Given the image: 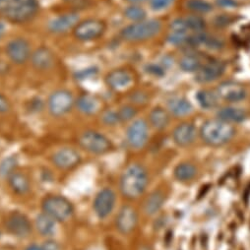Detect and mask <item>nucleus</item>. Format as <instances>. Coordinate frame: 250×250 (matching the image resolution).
Masks as SVG:
<instances>
[{"mask_svg":"<svg viewBox=\"0 0 250 250\" xmlns=\"http://www.w3.org/2000/svg\"><path fill=\"white\" fill-rule=\"evenodd\" d=\"M149 177L145 167L138 164H131L125 168L120 177V191L130 200L139 198L146 190Z\"/></svg>","mask_w":250,"mask_h":250,"instance_id":"nucleus-1","label":"nucleus"},{"mask_svg":"<svg viewBox=\"0 0 250 250\" xmlns=\"http://www.w3.org/2000/svg\"><path fill=\"white\" fill-rule=\"evenodd\" d=\"M203 142L212 147H221L228 144L235 135V129L229 122L219 118L206 120L199 132Z\"/></svg>","mask_w":250,"mask_h":250,"instance_id":"nucleus-2","label":"nucleus"},{"mask_svg":"<svg viewBox=\"0 0 250 250\" xmlns=\"http://www.w3.org/2000/svg\"><path fill=\"white\" fill-rule=\"evenodd\" d=\"M38 9L37 0H0V16L16 24L31 20Z\"/></svg>","mask_w":250,"mask_h":250,"instance_id":"nucleus-3","label":"nucleus"},{"mask_svg":"<svg viewBox=\"0 0 250 250\" xmlns=\"http://www.w3.org/2000/svg\"><path fill=\"white\" fill-rule=\"evenodd\" d=\"M162 30V24L158 20H143L135 22L122 29L121 38L131 42L148 41L157 36Z\"/></svg>","mask_w":250,"mask_h":250,"instance_id":"nucleus-4","label":"nucleus"},{"mask_svg":"<svg viewBox=\"0 0 250 250\" xmlns=\"http://www.w3.org/2000/svg\"><path fill=\"white\" fill-rule=\"evenodd\" d=\"M42 212L51 217L56 222H65L69 220L74 208L71 202L60 195H47L42 202Z\"/></svg>","mask_w":250,"mask_h":250,"instance_id":"nucleus-5","label":"nucleus"},{"mask_svg":"<svg viewBox=\"0 0 250 250\" xmlns=\"http://www.w3.org/2000/svg\"><path fill=\"white\" fill-rule=\"evenodd\" d=\"M80 146L87 152L95 155L108 153L113 145L111 141L103 133L95 130H86L79 137Z\"/></svg>","mask_w":250,"mask_h":250,"instance_id":"nucleus-6","label":"nucleus"},{"mask_svg":"<svg viewBox=\"0 0 250 250\" xmlns=\"http://www.w3.org/2000/svg\"><path fill=\"white\" fill-rule=\"evenodd\" d=\"M75 105V100L72 93L68 90H57L53 92L47 101V107L50 114L54 117H60L67 114Z\"/></svg>","mask_w":250,"mask_h":250,"instance_id":"nucleus-7","label":"nucleus"},{"mask_svg":"<svg viewBox=\"0 0 250 250\" xmlns=\"http://www.w3.org/2000/svg\"><path fill=\"white\" fill-rule=\"evenodd\" d=\"M106 30V25L99 19H87L79 22L74 28V37L81 42H92L101 38Z\"/></svg>","mask_w":250,"mask_h":250,"instance_id":"nucleus-8","label":"nucleus"},{"mask_svg":"<svg viewBox=\"0 0 250 250\" xmlns=\"http://www.w3.org/2000/svg\"><path fill=\"white\" fill-rule=\"evenodd\" d=\"M6 54L14 64H24L31 58V45L23 38H17L10 41L6 45Z\"/></svg>","mask_w":250,"mask_h":250,"instance_id":"nucleus-9","label":"nucleus"},{"mask_svg":"<svg viewBox=\"0 0 250 250\" xmlns=\"http://www.w3.org/2000/svg\"><path fill=\"white\" fill-rule=\"evenodd\" d=\"M149 138L148 123L144 119L134 120L126 131V140L133 149L143 148Z\"/></svg>","mask_w":250,"mask_h":250,"instance_id":"nucleus-10","label":"nucleus"},{"mask_svg":"<svg viewBox=\"0 0 250 250\" xmlns=\"http://www.w3.org/2000/svg\"><path fill=\"white\" fill-rule=\"evenodd\" d=\"M5 228L9 233L24 238L32 232V224L29 218L21 212H12L5 221Z\"/></svg>","mask_w":250,"mask_h":250,"instance_id":"nucleus-11","label":"nucleus"},{"mask_svg":"<svg viewBox=\"0 0 250 250\" xmlns=\"http://www.w3.org/2000/svg\"><path fill=\"white\" fill-rule=\"evenodd\" d=\"M51 162L59 169L69 170L73 169L81 163V156L75 149L64 147L53 153Z\"/></svg>","mask_w":250,"mask_h":250,"instance_id":"nucleus-12","label":"nucleus"},{"mask_svg":"<svg viewBox=\"0 0 250 250\" xmlns=\"http://www.w3.org/2000/svg\"><path fill=\"white\" fill-rule=\"evenodd\" d=\"M216 94L219 99L230 104L239 103L243 101L247 96V92L244 86L232 81L220 84L216 90Z\"/></svg>","mask_w":250,"mask_h":250,"instance_id":"nucleus-13","label":"nucleus"},{"mask_svg":"<svg viewBox=\"0 0 250 250\" xmlns=\"http://www.w3.org/2000/svg\"><path fill=\"white\" fill-rule=\"evenodd\" d=\"M115 193L110 188L102 189L97 194L93 203L95 214L100 219L106 218L112 212L115 205Z\"/></svg>","mask_w":250,"mask_h":250,"instance_id":"nucleus-14","label":"nucleus"},{"mask_svg":"<svg viewBox=\"0 0 250 250\" xmlns=\"http://www.w3.org/2000/svg\"><path fill=\"white\" fill-rule=\"evenodd\" d=\"M138 223V215L136 210L131 206H123L116 216L115 225L119 232L128 234L132 232Z\"/></svg>","mask_w":250,"mask_h":250,"instance_id":"nucleus-15","label":"nucleus"},{"mask_svg":"<svg viewBox=\"0 0 250 250\" xmlns=\"http://www.w3.org/2000/svg\"><path fill=\"white\" fill-rule=\"evenodd\" d=\"M226 70V66L223 62L210 61L203 64L201 68L196 72L195 80L198 83L206 84L218 80Z\"/></svg>","mask_w":250,"mask_h":250,"instance_id":"nucleus-16","label":"nucleus"},{"mask_svg":"<svg viewBox=\"0 0 250 250\" xmlns=\"http://www.w3.org/2000/svg\"><path fill=\"white\" fill-rule=\"evenodd\" d=\"M105 83L111 90L120 92L131 86L133 83V76L126 69H114L106 75Z\"/></svg>","mask_w":250,"mask_h":250,"instance_id":"nucleus-17","label":"nucleus"},{"mask_svg":"<svg viewBox=\"0 0 250 250\" xmlns=\"http://www.w3.org/2000/svg\"><path fill=\"white\" fill-rule=\"evenodd\" d=\"M197 136L196 127L192 123L184 122L179 124L172 132L173 142L179 147H187L194 143Z\"/></svg>","mask_w":250,"mask_h":250,"instance_id":"nucleus-18","label":"nucleus"},{"mask_svg":"<svg viewBox=\"0 0 250 250\" xmlns=\"http://www.w3.org/2000/svg\"><path fill=\"white\" fill-rule=\"evenodd\" d=\"M79 23L76 13H66L52 19L48 24V30L53 34H64L73 29Z\"/></svg>","mask_w":250,"mask_h":250,"instance_id":"nucleus-19","label":"nucleus"},{"mask_svg":"<svg viewBox=\"0 0 250 250\" xmlns=\"http://www.w3.org/2000/svg\"><path fill=\"white\" fill-rule=\"evenodd\" d=\"M31 62L38 70H48L54 65L55 58L49 48L42 46L32 53Z\"/></svg>","mask_w":250,"mask_h":250,"instance_id":"nucleus-20","label":"nucleus"},{"mask_svg":"<svg viewBox=\"0 0 250 250\" xmlns=\"http://www.w3.org/2000/svg\"><path fill=\"white\" fill-rule=\"evenodd\" d=\"M8 183L11 190L17 195H25L31 189L30 179L23 172H13L8 177Z\"/></svg>","mask_w":250,"mask_h":250,"instance_id":"nucleus-21","label":"nucleus"},{"mask_svg":"<svg viewBox=\"0 0 250 250\" xmlns=\"http://www.w3.org/2000/svg\"><path fill=\"white\" fill-rule=\"evenodd\" d=\"M167 108L175 116H185L193 111L192 104L183 97H173L167 101Z\"/></svg>","mask_w":250,"mask_h":250,"instance_id":"nucleus-22","label":"nucleus"},{"mask_svg":"<svg viewBox=\"0 0 250 250\" xmlns=\"http://www.w3.org/2000/svg\"><path fill=\"white\" fill-rule=\"evenodd\" d=\"M217 116L219 119L226 122L239 123L243 122L247 118V112L245 109L236 106H226L218 110Z\"/></svg>","mask_w":250,"mask_h":250,"instance_id":"nucleus-23","label":"nucleus"},{"mask_svg":"<svg viewBox=\"0 0 250 250\" xmlns=\"http://www.w3.org/2000/svg\"><path fill=\"white\" fill-rule=\"evenodd\" d=\"M75 104L81 113L85 115H91L98 111L100 107V101L93 95L83 94L75 102Z\"/></svg>","mask_w":250,"mask_h":250,"instance_id":"nucleus-24","label":"nucleus"},{"mask_svg":"<svg viewBox=\"0 0 250 250\" xmlns=\"http://www.w3.org/2000/svg\"><path fill=\"white\" fill-rule=\"evenodd\" d=\"M149 119L151 125L155 129L162 130L165 129L169 123V114L165 108L158 106L152 109L149 115Z\"/></svg>","mask_w":250,"mask_h":250,"instance_id":"nucleus-25","label":"nucleus"},{"mask_svg":"<svg viewBox=\"0 0 250 250\" xmlns=\"http://www.w3.org/2000/svg\"><path fill=\"white\" fill-rule=\"evenodd\" d=\"M55 223L56 221L43 212L38 215L35 220L38 231L43 236H49L55 232Z\"/></svg>","mask_w":250,"mask_h":250,"instance_id":"nucleus-26","label":"nucleus"},{"mask_svg":"<svg viewBox=\"0 0 250 250\" xmlns=\"http://www.w3.org/2000/svg\"><path fill=\"white\" fill-rule=\"evenodd\" d=\"M165 202V195L162 191L153 192L145 201L144 211L147 215L152 216L160 211Z\"/></svg>","mask_w":250,"mask_h":250,"instance_id":"nucleus-27","label":"nucleus"},{"mask_svg":"<svg viewBox=\"0 0 250 250\" xmlns=\"http://www.w3.org/2000/svg\"><path fill=\"white\" fill-rule=\"evenodd\" d=\"M196 100L201 107L205 109H213L218 106L219 97L210 90H200L196 94Z\"/></svg>","mask_w":250,"mask_h":250,"instance_id":"nucleus-28","label":"nucleus"},{"mask_svg":"<svg viewBox=\"0 0 250 250\" xmlns=\"http://www.w3.org/2000/svg\"><path fill=\"white\" fill-rule=\"evenodd\" d=\"M200 58L193 54L184 55L179 60V67L183 72L186 73H196L202 66Z\"/></svg>","mask_w":250,"mask_h":250,"instance_id":"nucleus-29","label":"nucleus"},{"mask_svg":"<svg viewBox=\"0 0 250 250\" xmlns=\"http://www.w3.org/2000/svg\"><path fill=\"white\" fill-rule=\"evenodd\" d=\"M197 173L196 167L188 163L179 164L173 171L174 177L179 181H188L195 177Z\"/></svg>","mask_w":250,"mask_h":250,"instance_id":"nucleus-30","label":"nucleus"},{"mask_svg":"<svg viewBox=\"0 0 250 250\" xmlns=\"http://www.w3.org/2000/svg\"><path fill=\"white\" fill-rule=\"evenodd\" d=\"M187 31L194 33H201L204 32L206 29V21L197 14H192L183 18Z\"/></svg>","mask_w":250,"mask_h":250,"instance_id":"nucleus-31","label":"nucleus"},{"mask_svg":"<svg viewBox=\"0 0 250 250\" xmlns=\"http://www.w3.org/2000/svg\"><path fill=\"white\" fill-rule=\"evenodd\" d=\"M18 160L15 156H9L0 163V176L8 178L13 172L16 171Z\"/></svg>","mask_w":250,"mask_h":250,"instance_id":"nucleus-32","label":"nucleus"},{"mask_svg":"<svg viewBox=\"0 0 250 250\" xmlns=\"http://www.w3.org/2000/svg\"><path fill=\"white\" fill-rule=\"evenodd\" d=\"M186 7L194 13H208L213 10V5L207 0H188Z\"/></svg>","mask_w":250,"mask_h":250,"instance_id":"nucleus-33","label":"nucleus"},{"mask_svg":"<svg viewBox=\"0 0 250 250\" xmlns=\"http://www.w3.org/2000/svg\"><path fill=\"white\" fill-rule=\"evenodd\" d=\"M124 16L132 22H140L146 19L147 13L139 5H131L124 10Z\"/></svg>","mask_w":250,"mask_h":250,"instance_id":"nucleus-34","label":"nucleus"},{"mask_svg":"<svg viewBox=\"0 0 250 250\" xmlns=\"http://www.w3.org/2000/svg\"><path fill=\"white\" fill-rule=\"evenodd\" d=\"M118 113V117L120 122H124V121H129L131 119H133L136 114H137V109L130 104H126L123 105L119 108V110L117 111Z\"/></svg>","mask_w":250,"mask_h":250,"instance_id":"nucleus-35","label":"nucleus"},{"mask_svg":"<svg viewBox=\"0 0 250 250\" xmlns=\"http://www.w3.org/2000/svg\"><path fill=\"white\" fill-rule=\"evenodd\" d=\"M102 121L108 126H114L120 122L117 111L111 109H106L102 113Z\"/></svg>","mask_w":250,"mask_h":250,"instance_id":"nucleus-36","label":"nucleus"},{"mask_svg":"<svg viewBox=\"0 0 250 250\" xmlns=\"http://www.w3.org/2000/svg\"><path fill=\"white\" fill-rule=\"evenodd\" d=\"M172 2L173 0H150V6L152 10L159 12L168 8Z\"/></svg>","mask_w":250,"mask_h":250,"instance_id":"nucleus-37","label":"nucleus"},{"mask_svg":"<svg viewBox=\"0 0 250 250\" xmlns=\"http://www.w3.org/2000/svg\"><path fill=\"white\" fill-rule=\"evenodd\" d=\"M98 73V69L95 68V67H91V68H87V69H83L79 72L76 73V78L78 80H87L89 78H93L97 75Z\"/></svg>","mask_w":250,"mask_h":250,"instance_id":"nucleus-38","label":"nucleus"},{"mask_svg":"<svg viewBox=\"0 0 250 250\" xmlns=\"http://www.w3.org/2000/svg\"><path fill=\"white\" fill-rule=\"evenodd\" d=\"M216 3L219 7L228 9L236 8L238 6V2L236 0H216Z\"/></svg>","mask_w":250,"mask_h":250,"instance_id":"nucleus-39","label":"nucleus"},{"mask_svg":"<svg viewBox=\"0 0 250 250\" xmlns=\"http://www.w3.org/2000/svg\"><path fill=\"white\" fill-rule=\"evenodd\" d=\"M147 72L157 76V77H162L165 75V70L163 67H161L160 65H156V64H150L147 67Z\"/></svg>","mask_w":250,"mask_h":250,"instance_id":"nucleus-40","label":"nucleus"},{"mask_svg":"<svg viewBox=\"0 0 250 250\" xmlns=\"http://www.w3.org/2000/svg\"><path fill=\"white\" fill-rule=\"evenodd\" d=\"M10 109V103L7 98L0 93V113H5Z\"/></svg>","mask_w":250,"mask_h":250,"instance_id":"nucleus-41","label":"nucleus"},{"mask_svg":"<svg viewBox=\"0 0 250 250\" xmlns=\"http://www.w3.org/2000/svg\"><path fill=\"white\" fill-rule=\"evenodd\" d=\"M43 250H60L59 244L54 240H47L42 245Z\"/></svg>","mask_w":250,"mask_h":250,"instance_id":"nucleus-42","label":"nucleus"},{"mask_svg":"<svg viewBox=\"0 0 250 250\" xmlns=\"http://www.w3.org/2000/svg\"><path fill=\"white\" fill-rule=\"evenodd\" d=\"M131 101L132 103L134 104H143V103H146L147 101V97L145 94L143 93H136L134 94L132 97H131Z\"/></svg>","mask_w":250,"mask_h":250,"instance_id":"nucleus-43","label":"nucleus"},{"mask_svg":"<svg viewBox=\"0 0 250 250\" xmlns=\"http://www.w3.org/2000/svg\"><path fill=\"white\" fill-rule=\"evenodd\" d=\"M25 250H43V247L38 244H30L26 247Z\"/></svg>","mask_w":250,"mask_h":250,"instance_id":"nucleus-44","label":"nucleus"},{"mask_svg":"<svg viewBox=\"0 0 250 250\" xmlns=\"http://www.w3.org/2000/svg\"><path fill=\"white\" fill-rule=\"evenodd\" d=\"M5 30H6V27L3 23H0V40L2 39V37L5 35Z\"/></svg>","mask_w":250,"mask_h":250,"instance_id":"nucleus-45","label":"nucleus"},{"mask_svg":"<svg viewBox=\"0 0 250 250\" xmlns=\"http://www.w3.org/2000/svg\"><path fill=\"white\" fill-rule=\"evenodd\" d=\"M127 1H128L129 3H131L132 5H138L139 3L144 2L145 0H127Z\"/></svg>","mask_w":250,"mask_h":250,"instance_id":"nucleus-46","label":"nucleus"}]
</instances>
